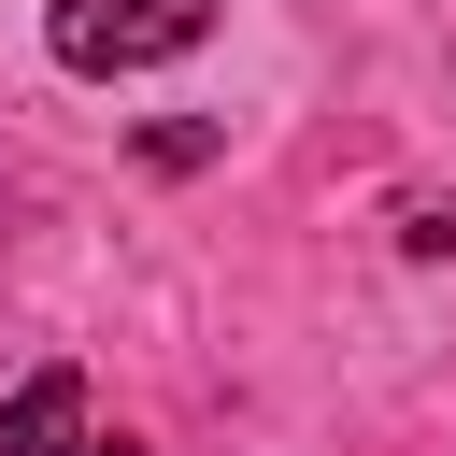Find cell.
I'll list each match as a JSON object with an SVG mask.
<instances>
[{
    "label": "cell",
    "mask_w": 456,
    "mask_h": 456,
    "mask_svg": "<svg viewBox=\"0 0 456 456\" xmlns=\"http://www.w3.org/2000/svg\"><path fill=\"white\" fill-rule=\"evenodd\" d=\"M214 43V0H43V57L86 71V86H128V71H171Z\"/></svg>",
    "instance_id": "6da1fadb"
},
{
    "label": "cell",
    "mask_w": 456,
    "mask_h": 456,
    "mask_svg": "<svg viewBox=\"0 0 456 456\" xmlns=\"http://www.w3.org/2000/svg\"><path fill=\"white\" fill-rule=\"evenodd\" d=\"M0 456H100V428H86V370H71V356H43V370L0 399Z\"/></svg>",
    "instance_id": "7a4b0ae2"
}]
</instances>
